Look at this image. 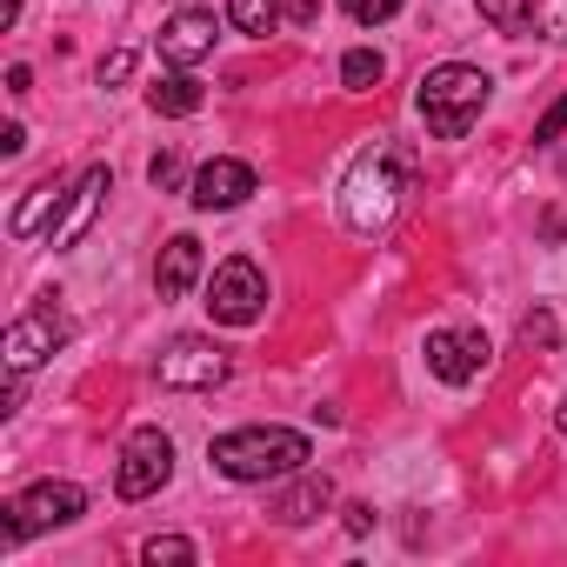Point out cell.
<instances>
[{"label":"cell","instance_id":"cell-1","mask_svg":"<svg viewBox=\"0 0 567 567\" xmlns=\"http://www.w3.org/2000/svg\"><path fill=\"white\" fill-rule=\"evenodd\" d=\"M414 167H421V154H414L408 141H374V147L348 167V181H341V220H348L354 234H381V227L394 220V207H401Z\"/></svg>","mask_w":567,"mask_h":567},{"label":"cell","instance_id":"cell-2","mask_svg":"<svg viewBox=\"0 0 567 567\" xmlns=\"http://www.w3.org/2000/svg\"><path fill=\"white\" fill-rule=\"evenodd\" d=\"M308 434L301 427H234L207 447L214 474L227 481H280V474H301L308 467Z\"/></svg>","mask_w":567,"mask_h":567},{"label":"cell","instance_id":"cell-3","mask_svg":"<svg viewBox=\"0 0 567 567\" xmlns=\"http://www.w3.org/2000/svg\"><path fill=\"white\" fill-rule=\"evenodd\" d=\"M487 94H494V81H487L481 68H467V61H447V68H434V74L421 81L414 107H421V121H427V134H434V141H461V134L481 121Z\"/></svg>","mask_w":567,"mask_h":567},{"label":"cell","instance_id":"cell-4","mask_svg":"<svg viewBox=\"0 0 567 567\" xmlns=\"http://www.w3.org/2000/svg\"><path fill=\"white\" fill-rule=\"evenodd\" d=\"M74 514H87V494L74 481H41V487H28L0 507V547H21L41 527H68Z\"/></svg>","mask_w":567,"mask_h":567},{"label":"cell","instance_id":"cell-5","mask_svg":"<svg viewBox=\"0 0 567 567\" xmlns=\"http://www.w3.org/2000/svg\"><path fill=\"white\" fill-rule=\"evenodd\" d=\"M167 474H174V441H167L161 427H134V434L121 441V467H114L121 501H147V494H161Z\"/></svg>","mask_w":567,"mask_h":567},{"label":"cell","instance_id":"cell-6","mask_svg":"<svg viewBox=\"0 0 567 567\" xmlns=\"http://www.w3.org/2000/svg\"><path fill=\"white\" fill-rule=\"evenodd\" d=\"M260 308H267V280H260V267H254V260H220L214 280H207V315H214L220 328H254Z\"/></svg>","mask_w":567,"mask_h":567},{"label":"cell","instance_id":"cell-7","mask_svg":"<svg viewBox=\"0 0 567 567\" xmlns=\"http://www.w3.org/2000/svg\"><path fill=\"white\" fill-rule=\"evenodd\" d=\"M487 361H494V348H487L481 328H434V334H427V368H434L447 388H467L474 374H487Z\"/></svg>","mask_w":567,"mask_h":567},{"label":"cell","instance_id":"cell-8","mask_svg":"<svg viewBox=\"0 0 567 567\" xmlns=\"http://www.w3.org/2000/svg\"><path fill=\"white\" fill-rule=\"evenodd\" d=\"M154 374H161V388H220L227 381V354L214 348V341H174L161 361H154Z\"/></svg>","mask_w":567,"mask_h":567},{"label":"cell","instance_id":"cell-9","mask_svg":"<svg viewBox=\"0 0 567 567\" xmlns=\"http://www.w3.org/2000/svg\"><path fill=\"white\" fill-rule=\"evenodd\" d=\"M107 194H114V174H107V167H87V174L74 181V194H68V207H61V220L48 227V247H81Z\"/></svg>","mask_w":567,"mask_h":567},{"label":"cell","instance_id":"cell-10","mask_svg":"<svg viewBox=\"0 0 567 567\" xmlns=\"http://www.w3.org/2000/svg\"><path fill=\"white\" fill-rule=\"evenodd\" d=\"M247 194H254V167L234 161V154H220V161H207V167L194 174V194H187V200H194L200 214H227V207H240Z\"/></svg>","mask_w":567,"mask_h":567},{"label":"cell","instance_id":"cell-11","mask_svg":"<svg viewBox=\"0 0 567 567\" xmlns=\"http://www.w3.org/2000/svg\"><path fill=\"white\" fill-rule=\"evenodd\" d=\"M61 341H68V321H61L54 308H34V315H21V321L8 328V368L28 374V368H41Z\"/></svg>","mask_w":567,"mask_h":567},{"label":"cell","instance_id":"cell-12","mask_svg":"<svg viewBox=\"0 0 567 567\" xmlns=\"http://www.w3.org/2000/svg\"><path fill=\"white\" fill-rule=\"evenodd\" d=\"M207 54H214V14H207V8H181V14L161 28V61L194 68V61H207Z\"/></svg>","mask_w":567,"mask_h":567},{"label":"cell","instance_id":"cell-13","mask_svg":"<svg viewBox=\"0 0 567 567\" xmlns=\"http://www.w3.org/2000/svg\"><path fill=\"white\" fill-rule=\"evenodd\" d=\"M194 280H200V240L194 234H174L161 247V260H154V288H161V301H181Z\"/></svg>","mask_w":567,"mask_h":567},{"label":"cell","instance_id":"cell-14","mask_svg":"<svg viewBox=\"0 0 567 567\" xmlns=\"http://www.w3.org/2000/svg\"><path fill=\"white\" fill-rule=\"evenodd\" d=\"M68 194H74V187H61V181H41V187H34V194H28L21 207H14V220H8V234H14V240H34L41 227H54V220H61V207H68Z\"/></svg>","mask_w":567,"mask_h":567},{"label":"cell","instance_id":"cell-15","mask_svg":"<svg viewBox=\"0 0 567 567\" xmlns=\"http://www.w3.org/2000/svg\"><path fill=\"white\" fill-rule=\"evenodd\" d=\"M328 501H334L328 474H308V481H295L288 494H274V507H267V514H274L280 527H308V520H315V514H321Z\"/></svg>","mask_w":567,"mask_h":567},{"label":"cell","instance_id":"cell-16","mask_svg":"<svg viewBox=\"0 0 567 567\" xmlns=\"http://www.w3.org/2000/svg\"><path fill=\"white\" fill-rule=\"evenodd\" d=\"M200 101H207V94H200V81H194V74H161V81L147 87V107H154V114H167V121L200 114Z\"/></svg>","mask_w":567,"mask_h":567},{"label":"cell","instance_id":"cell-17","mask_svg":"<svg viewBox=\"0 0 567 567\" xmlns=\"http://www.w3.org/2000/svg\"><path fill=\"white\" fill-rule=\"evenodd\" d=\"M481 21L501 34H527L534 28V0H481Z\"/></svg>","mask_w":567,"mask_h":567},{"label":"cell","instance_id":"cell-18","mask_svg":"<svg viewBox=\"0 0 567 567\" xmlns=\"http://www.w3.org/2000/svg\"><path fill=\"white\" fill-rule=\"evenodd\" d=\"M227 21H234L240 34H274L280 0H227Z\"/></svg>","mask_w":567,"mask_h":567},{"label":"cell","instance_id":"cell-19","mask_svg":"<svg viewBox=\"0 0 567 567\" xmlns=\"http://www.w3.org/2000/svg\"><path fill=\"white\" fill-rule=\"evenodd\" d=\"M381 74H388V61H381L374 48H354V54L341 61V87H354V94H368V87H374Z\"/></svg>","mask_w":567,"mask_h":567},{"label":"cell","instance_id":"cell-20","mask_svg":"<svg viewBox=\"0 0 567 567\" xmlns=\"http://www.w3.org/2000/svg\"><path fill=\"white\" fill-rule=\"evenodd\" d=\"M141 560H147V567H161V560L187 567V560H194V540H187V534H154V540H141Z\"/></svg>","mask_w":567,"mask_h":567},{"label":"cell","instance_id":"cell-21","mask_svg":"<svg viewBox=\"0 0 567 567\" xmlns=\"http://www.w3.org/2000/svg\"><path fill=\"white\" fill-rule=\"evenodd\" d=\"M534 34L567 41V0H534Z\"/></svg>","mask_w":567,"mask_h":567},{"label":"cell","instance_id":"cell-22","mask_svg":"<svg viewBox=\"0 0 567 567\" xmlns=\"http://www.w3.org/2000/svg\"><path fill=\"white\" fill-rule=\"evenodd\" d=\"M520 341H527L534 354H547V348H554V315H547V308H534V315L520 321Z\"/></svg>","mask_w":567,"mask_h":567},{"label":"cell","instance_id":"cell-23","mask_svg":"<svg viewBox=\"0 0 567 567\" xmlns=\"http://www.w3.org/2000/svg\"><path fill=\"white\" fill-rule=\"evenodd\" d=\"M341 8H348V14H354L361 28H374V21H388V14L401 8V0H341Z\"/></svg>","mask_w":567,"mask_h":567},{"label":"cell","instance_id":"cell-24","mask_svg":"<svg viewBox=\"0 0 567 567\" xmlns=\"http://www.w3.org/2000/svg\"><path fill=\"white\" fill-rule=\"evenodd\" d=\"M127 74H134V54H127V48H121V54H107V61H101V87H121V81H127Z\"/></svg>","mask_w":567,"mask_h":567},{"label":"cell","instance_id":"cell-25","mask_svg":"<svg viewBox=\"0 0 567 567\" xmlns=\"http://www.w3.org/2000/svg\"><path fill=\"white\" fill-rule=\"evenodd\" d=\"M147 181H154V187H181V161H174V154H154V161H147Z\"/></svg>","mask_w":567,"mask_h":567},{"label":"cell","instance_id":"cell-26","mask_svg":"<svg viewBox=\"0 0 567 567\" xmlns=\"http://www.w3.org/2000/svg\"><path fill=\"white\" fill-rule=\"evenodd\" d=\"M567 134V101H554L547 114H540V127H534V141H560Z\"/></svg>","mask_w":567,"mask_h":567},{"label":"cell","instance_id":"cell-27","mask_svg":"<svg viewBox=\"0 0 567 567\" xmlns=\"http://www.w3.org/2000/svg\"><path fill=\"white\" fill-rule=\"evenodd\" d=\"M280 14H288V21H295V28H308V21H315V14H321V0H280Z\"/></svg>","mask_w":567,"mask_h":567},{"label":"cell","instance_id":"cell-28","mask_svg":"<svg viewBox=\"0 0 567 567\" xmlns=\"http://www.w3.org/2000/svg\"><path fill=\"white\" fill-rule=\"evenodd\" d=\"M374 527V507H348V534H368Z\"/></svg>","mask_w":567,"mask_h":567},{"label":"cell","instance_id":"cell-29","mask_svg":"<svg viewBox=\"0 0 567 567\" xmlns=\"http://www.w3.org/2000/svg\"><path fill=\"white\" fill-rule=\"evenodd\" d=\"M554 421H560V434H567V401H560V414H554Z\"/></svg>","mask_w":567,"mask_h":567}]
</instances>
